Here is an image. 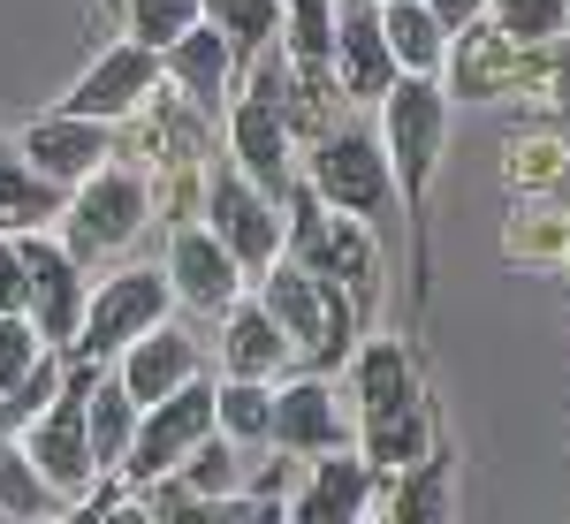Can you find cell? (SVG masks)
<instances>
[{
  "mask_svg": "<svg viewBox=\"0 0 570 524\" xmlns=\"http://www.w3.org/2000/svg\"><path fill=\"white\" fill-rule=\"evenodd\" d=\"M91 357L61 380V395L46 403L39 418L23 426V448L39 456V472L53 479V494L61 502H85V486L99 479V448H91Z\"/></svg>",
  "mask_w": 570,
  "mask_h": 524,
  "instance_id": "cell-7",
  "label": "cell"
},
{
  "mask_svg": "<svg viewBox=\"0 0 570 524\" xmlns=\"http://www.w3.org/2000/svg\"><path fill=\"white\" fill-rule=\"evenodd\" d=\"M137 418H145V403L122 388V373L91 380V448H99V472H122V456H130V441H137Z\"/></svg>",
  "mask_w": 570,
  "mask_h": 524,
  "instance_id": "cell-23",
  "label": "cell"
},
{
  "mask_svg": "<svg viewBox=\"0 0 570 524\" xmlns=\"http://www.w3.org/2000/svg\"><path fill=\"white\" fill-rule=\"evenodd\" d=\"M183 479H190L198 494H206V510H214V502H228L236 486L252 479V472H244V441H228V434H206L198 448H190V456H183Z\"/></svg>",
  "mask_w": 570,
  "mask_h": 524,
  "instance_id": "cell-28",
  "label": "cell"
},
{
  "mask_svg": "<svg viewBox=\"0 0 570 524\" xmlns=\"http://www.w3.org/2000/svg\"><path fill=\"white\" fill-rule=\"evenodd\" d=\"M23 152H31V168L53 175L61 190H77L85 175L107 168V152H115V137L99 115H77V107H61V115H39L31 130H23Z\"/></svg>",
  "mask_w": 570,
  "mask_h": 524,
  "instance_id": "cell-15",
  "label": "cell"
},
{
  "mask_svg": "<svg viewBox=\"0 0 570 524\" xmlns=\"http://www.w3.org/2000/svg\"><path fill=\"white\" fill-rule=\"evenodd\" d=\"M206 228L244 259V274H266L282 259V228L289 220L274 214V198L244 168H214V182H206Z\"/></svg>",
  "mask_w": 570,
  "mask_h": 524,
  "instance_id": "cell-10",
  "label": "cell"
},
{
  "mask_svg": "<svg viewBox=\"0 0 570 524\" xmlns=\"http://www.w3.org/2000/svg\"><path fill=\"white\" fill-rule=\"evenodd\" d=\"M381 145L395 160V182L411 198V214L426 206V182L441 168V145H449V91L434 77H395V91L381 99Z\"/></svg>",
  "mask_w": 570,
  "mask_h": 524,
  "instance_id": "cell-5",
  "label": "cell"
},
{
  "mask_svg": "<svg viewBox=\"0 0 570 524\" xmlns=\"http://www.w3.org/2000/svg\"><path fill=\"white\" fill-rule=\"evenodd\" d=\"M434 16L449 23V31H472V23L487 16V0H434Z\"/></svg>",
  "mask_w": 570,
  "mask_h": 524,
  "instance_id": "cell-34",
  "label": "cell"
},
{
  "mask_svg": "<svg viewBox=\"0 0 570 524\" xmlns=\"http://www.w3.org/2000/svg\"><path fill=\"white\" fill-rule=\"evenodd\" d=\"M160 69H168V61H160V46H145V39L107 46L85 77L69 85V99H61V107L99 115V122H122V115H137V107H145V91L160 85Z\"/></svg>",
  "mask_w": 570,
  "mask_h": 524,
  "instance_id": "cell-13",
  "label": "cell"
},
{
  "mask_svg": "<svg viewBox=\"0 0 570 524\" xmlns=\"http://www.w3.org/2000/svg\"><path fill=\"white\" fill-rule=\"evenodd\" d=\"M381 23H389V46H395V69L403 77H441L449 69V23L434 16V0H381Z\"/></svg>",
  "mask_w": 570,
  "mask_h": 524,
  "instance_id": "cell-22",
  "label": "cell"
},
{
  "mask_svg": "<svg viewBox=\"0 0 570 524\" xmlns=\"http://www.w3.org/2000/svg\"><path fill=\"white\" fill-rule=\"evenodd\" d=\"M168 305H176V281L168 274H115V281H99L85 305V327H77V357H115V349H130L145 327H160L168 319Z\"/></svg>",
  "mask_w": 570,
  "mask_h": 524,
  "instance_id": "cell-9",
  "label": "cell"
},
{
  "mask_svg": "<svg viewBox=\"0 0 570 524\" xmlns=\"http://www.w3.org/2000/svg\"><path fill=\"white\" fill-rule=\"evenodd\" d=\"M220 365L244 373V380H282V373L297 365V343H289V327L266 312V297H236V305L220 312Z\"/></svg>",
  "mask_w": 570,
  "mask_h": 524,
  "instance_id": "cell-18",
  "label": "cell"
},
{
  "mask_svg": "<svg viewBox=\"0 0 570 524\" xmlns=\"http://www.w3.org/2000/svg\"><path fill=\"white\" fill-rule=\"evenodd\" d=\"M289 259H305L312 274H327V281H343L357 305L373 297V274H381V259H373V236H365V220L357 214H335L320 190H312L305 175H297V190H289Z\"/></svg>",
  "mask_w": 570,
  "mask_h": 524,
  "instance_id": "cell-4",
  "label": "cell"
},
{
  "mask_svg": "<svg viewBox=\"0 0 570 524\" xmlns=\"http://www.w3.org/2000/svg\"><path fill=\"white\" fill-rule=\"evenodd\" d=\"M168 281H176V305L190 312H228L236 297H244V259L220 244L214 228H183L176 251H168Z\"/></svg>",
  "mask_w": 570,
  "mask_h": 524,
  "instance_id": "cell-16",
  "label": "cell"
},
{
  "mask_svg": "<svg viewBox=\"0 0 570 524\" xmlns=\"http://www.w3.org/2000/svg\"><path fill=\"white\" fill-rule=\"evenodd\" d=\"M183 380H198V343L183 335V327H145L130 349H122V388L137 403H160V395H176Z\"/></svg>",
  "mask_w": 570,
  "mask_h": 524,
  "instance_id": "cell-20",
  "label": "cell"
},
{
  "mask_svg": "<svg viewBox=\"0 0 570 524\" xmlns=\"http://www.w3.org/2000/svg\"><path fill=\"white\" fill-rule=\"evenodd\" d=\"M198 16H206V0H130V39H145V46L168 53Z\"/></svg>",
  "mask_w": 570,
  "mask_h": 524,
  "instance_id": "cell-31",
  "label": "cell"
},
{
  "mask_svg": "<svg viewBox=\"0 0 570 524\" xmlns=\"http://www.w3.org/2000/svg\"><path fill=\"white\" fill-rule=\"evenodd\" d=\"M381 510L403 517V524H441L449 517V456L426 448L419 464H403L395 472V494H381Z\"/></svg>",
  "mask_w": 570,
  "mask_h": 524,
  "instance_id": "cell-24",
  "label": "cell"
},
{
  "mask_svg": "<svg viewBox=\"0 0 570 524\" xmlns=\"http://www.w3.org/2000/svg\"><path fill=\"white\" fill-rule=\"evenodd\" d=\"M206 434H220V388L198 373V380H183L176 395L145 403L137 441H130V456H122V479L153 486V479H168V472H183V456H190Z\"/></svg>",
  "mask_w": 570,
  "mask_h": 524,
  "instance_id": "cell-6",
  "label": "cell"
},
{
  "mask_svg": "<svg viewBox=\"0 0 570 524\" xmlns=\"http://www.w3.org/2000/svg\"><path fill=\"white\" fill-rule=\"evenodd\" d=\"M23 259H31V319L53 349H77V327H85V274H77V251L69 244H46V228H23Z\"/></svg>",
  "mask_w": 570,
  "mask_h": 524,
  "instance_id": "cell-11",
  "label": "cell"
},
{
  "mask_svg": "<svg viewBox=\"0 0 570 524\" xmlns=\"http://www.w3.org/2000/svg\"><path fill=\"white\" fill-rule=\"evenodd\" d=\"M395 77L403 69H395L381 0H335V85H343V99H389Z\"/></svg>",
  "mask_w": 570,
  "mask_h": 524,
  "instance_id": "cell-12",
  "label": "cell"
},
{
  "mask_svg": "<svg viewBox=\"0 0 570 524\" xmlns=\"http://www.w3.org/2000/svg\"><path fill=\"white\" fill-rule=\"evenodd\" d=\"M220 434L244 441V448H274V380L228 373L220 380Z\"/></svg>",
  "mask_w": 570,
  "mask_h": 524,
  "instance_id": "cell-26",
  "label": "cell"
},
{
  "mask_svg": "<svg viewBox=\"0 0 570 524\" xmlns=\"http://www.w3.org/2000/svg\"><path fill=\"white\" fill-rule=\"evenodd\" d=\"M206 23H220L244 61H259L282 39V0H206Z\"/></svg>",
  "mask_w": 570,
  "mask_h": 524,
  "instance_id": "cell-27",
  "label": "cell"
},
{
  "mask_svg": "<svg viewBox=\"0 0 570 524\" xmlns=\"http://www.w3.org/2000/svg\"><path fill=\"white\" fill-rule=\"evenodd\" d=\"M61 206H69V190L31 168L23 137H0V236L46 228V220H61Z\"/></svg>",
  "mask_w": 570,
  "mask_h": 524,
  "instance_id": "cell-21",
  "label": "cell"
},
{
  "mask_svg": "<svg viewBox=\"0 0 570 524\" xmlns=\"http://www.w3.org/2000/svg\"><path fill=\"white\" fill-rule=\"evenodd\" d=\"M259 297H266V312L289 327L305 373H327V365L351 357V289H343V281L312 274L305 259H274L259 274Z\"/></svg>",
  "mask_w": 570,
  "mask_h": 524,
  "instance_id": "cell-2",
  "label": "cell"
},
{
  "mask_svg": "<svg viewBox=\"0 0 570 524\" xmlns=\"http://www.w3.org/2000/svg\"><path fill=\"white\" fill-rule=\"evenodd\" d=\"M351 395H357V448L381 464V472H403L434 448V426H426V380H419V357L411 343H365L351 357Z\"/></svg>",
  "mask_w": 570,
  "mask_h": 524,
  "instance_id": "cell-1",
  "label": "cell"
},
{
  "mask_svg": "<svg viewBox=\"0 0 570 524\" xmlns=\"http://www.w3.org/2000/svg\"><path fill=\"white\" fill-rule=\"evenodd\" d=\"M312 464V479L289 494V517H365V510H381V464L365 456V448H327V456H305Z\"/></svg>",
  "mask_w": 570,
  "mask_h": 524,
  "instance_id": "cell-14",
  "label": "cell"
},
{
  "mask_svg": "<svg viewBox=\"0 0 570 524\" xmlns=\"http://www.w3.org/2000/svg\"><path fill=\"white\" fill-rule=\"evenodd\" d=\"M31 305V259H23V236H0V312Z\"/></svg>",
  "mask_w": 570,
  "mask_h": 524,
  "instance_id": "cell-33",
  "label": "cell"
},
{
  "mask_svg": "<svg viewBox=\"0 0 570 524\" xmlns=\"http://www.w3.org/2000/svg\"><path fill=\"white\" fill-rule=\"evenodd\" d=\"M282 23H289V61L305 69H335V0H282Z\"/></svg>",
  "mask_w": 570,
  "mask_h": 524,
  "instance_id": "cell-29",
  "label": "cell"
},
{
  "mask_svg": "<svg viewBox=\"0 0 570 524\" xmlns=\"http://www.w3.org/2000/svg\"><path fill=\"white\" fill-rule=\"evenodd\" d=\"M8 434H23V411H16V403L0 395V441H8Z\"/></svg>",
  "mask_w": 570,
  "mask_h": 524,
  "instance_id": "cell-35",
  "label": "cell"
},
{
  "mask_svg": "<svg viewBox=\"0 0 570 524\" xmlns=\"http://www.w3.org/2000/svg\"><path fill=\"white\" fill-rule=\"evenodd\" d=\"M46 349H53V343L39 335V319H31V312H0V395L16 388Z\"/></svg>",
  "mask_w": 570,
  "mask_h": 524,
  "instance_id": "cell-32",
  "label": "cell"
},
{
  "mask_svg": "<svg viewBox=\"0 0 570 524\" xmlns=\"http://www.w3.org/2000/svg\"><path fill=\"white\" fill-rule=\"evenodd\" d=\"M46 510H61V494L39 472V456L8 434L0 441V517H46Z\"/></svg>",
  "mask_w": 570,
  "mask_h": 524,
  "instance_id": "cell-25",
  "label": "cell"
},
{
  "mask_svg": "<svg viewBox=\"0 0 570 524\" xmlns=\"http://www.w3.org/2000/svg\"><path fill=\"white\" fill-rule=\"evenodd\" d=\"M137 228H145V182L122 168L85 175L69 190V206H61V236H69L77 266H99V259H115V251H130Z\"/></svg>",
  "mask_w": 570,
  "mask_h": 524,
  "instance_id": "cell-8",
  "label": "cell"
},
{
  "mask_svg": "<svg viewBox=\"0 0 570 524\" xmlns=\"http://www.w3.org/2000/svg\"><path fill=\"white\" fill-rule=\"evenodd\" d=\"M274 441L297 448V456H327V448H351V418L335 388L320 373H297L289 388H274Z\"/></svg>",
  "mask_w": 570,
  "mask_h": 524,
  "instance_id": "cell-19",
  "label": "cell"
},
{
  "mask_svg": "<svg viewBox=\"0 0 570 524\" xmlns=\"http://www.w3.org/2000/svg\"><path fill=\"white\" fill-rule=\"evenodd\" d=\"M160 61H168V77L183 85V99H190L198 115H228V107H236V99H228V85H236V61H244V53L228 46V31H220V23H206V16H198V23H190V31L160 53Z\"/></svg>",
  "mask_w": 570,
  "mask_h": 524,
  "instance_id": "cell-17",
  "label": "cell"
},
{
  "mask_svg": "<svg viewBox=\"0 0 570 524\" xmlns=\"http://www.w3.org/2000/svg\"><path fill=\"white\" fill-rule=\"evenodd\" d=\"M305 182L335 206V214H357V220H389L395 206V160H389V145L365 130V122H335V130H320L312 137V152H305Z\"/></svg>",
  "mask_w": 570,
  "mask_h": 524,
  "instance_id": "cell-3",
  "label": "cell"
},
{
  "mask_svg": "<svg viewBox=\"0 0 570 524\" xmlns=\"http://www.w3.org/2000/svg\"><path fill=\"white\" fill-rule=\"evenodd\" d=\"M487 16H494V31L525 46H556L570 31V0H487Z\"/></svg>",
  "mask_w": 570,
  "mask_h": 524,
  "instance_id": "cell-30",
  "label": "cell"
}]
</instances>
